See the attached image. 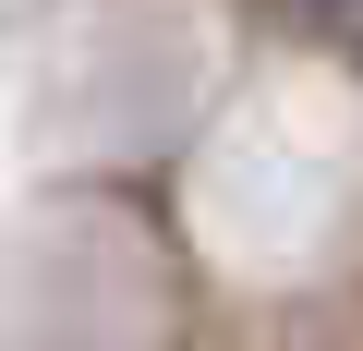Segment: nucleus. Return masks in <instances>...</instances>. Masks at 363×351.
I'll use <instances>...</instances> for the list:
<instances>
[{
  "label": "nucleus",
  "mask_w": 363,
  "mask_h": 351,
  "mask_svg": "<svg viewBox=\"0 0 363 351\" xmlns=\"http://www.w3.org/2000/svg\"><path fill=\"white\" fill-rule=\"evenodd\" d=\"M291 13H363V0H291Z\"/></svg>",
  "instance_id": "nucleus-1"
}]
</instances>
